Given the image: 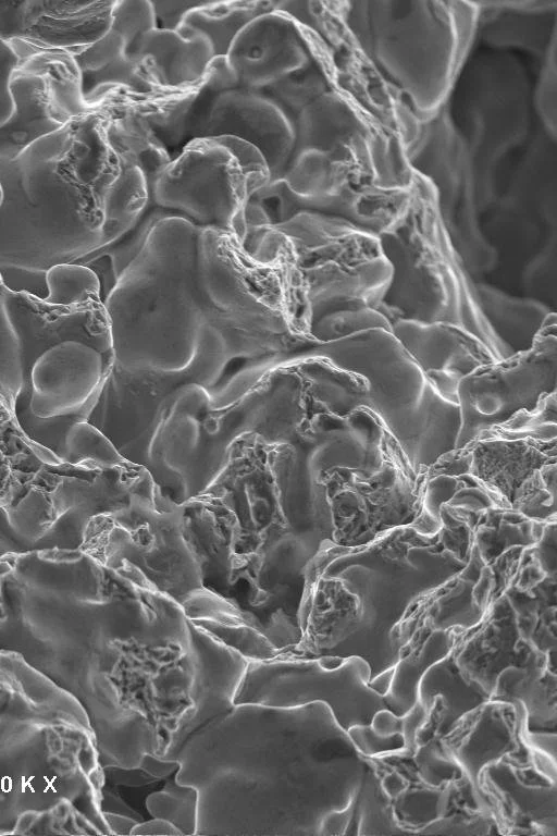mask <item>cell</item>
<instances>
[{"instance_id": "6da1fadb", "label": "cell", "mask_w": 557, "mask_h": 836, "mask_svg": "<svg viewBox=\"0 0 557 836\" xmlns=\"http://www.w3.org/2000/svg\"><path fill=\"white\" fill-rule=\"evenodd\" d=\"M104 307L114 360L161 341L183 353L175 377L210 388L299 346L281 258H256L235 233L166 217Z\"/></svg>"}, {"instance_id": "7a4b0ae2", "label": "cell", "mask_w": 557, "mask_h": 836, "mask_svg": "<svg viewBox=\"0 0 557 836\" xmlns=\"http://www.w3.org/2000/svg\"><path fill=\"white\" fill-rule=\"evenodd\" d=\"M175 780L198 791L196 835H320L350 808L362 767L352 738L330 708L236 704L195 733Z\"/></svg>"}, {"instance_id": "3957f363", "label": "cell", "mask_w": 557, "mask_h": 836, "mask_svg": "<svg viewBox=\"0 0 557 836\" xmlns=\"http://www.w3.org/2000/svg\"><path fill=\"white\" fill-rule=\"evenodd\" d=\"M297 432L239 435L212 483L182 507L183 532L202 587L218 594L277 651L301 637L306 494Z\"/></svg>"}, {"instance_id": "277c9868", "label": "cell", "mask_w": 557, "mask_h": 836, "mask_svg": "<svg viewBox=\"0 0 557 836\" xmlns=\"http://www.w3.org/2000/svg\"><path fill=\"white\" fill-rule=\"evenodd\" d=\"M101 110L71 118L11 161L0 160V263L48 270L125 233L115 204L122 162Z\"/></svg>"}, {"instance_id": "5b68a950", "label": "cell", "mask_w": 557, "mask_h": 836, "mask_svg": "<svg viewBox=\"0 0 557 836\" xmlns=\"http://www.w3.org/2000/svg\"><path fill=\"white\" fill-rule=\"evenodd\" d=\"M274 226L290 243L292 304L311 343L346 317L380 311L392 266L379 234L349 219L311 211Z\"/></svg>"}, {"instance_id": "8992f818", "label": "cell", "mask_w": 557, "mask_h": 836, "mask_svg": "<svg viewBox=\"0 0 557 836\" xmlns=\"http://www.w3.org/2000/svg\"><path fill=\"white\" fill-rule=\"evenodd\" d=\"M437 208L414 219L410 199L403 213L380 234L392 266V281L380 311L393 325L398 320L444 322L482 340L499 358L510 355L490 323L479 290L471 283L442 228Z\"/></svg>"}, {"instance_id": "52a82bcc", "label": "cell", "mask_w": 557, "mask_h": 836, "mask_svg": "<svg viewBox=\"0 0 557 836\" xmlns=\"http://www.w3.org/2000/svg\"><path fill=\"white\" fill-rule=\"evenodd\" d=\"M271 181L262 155L232 136L189 139L156 181L151 200L199 226L231 231L243 241L245 209Z\"/></svg>"}, {"instance_id": "ba28073f", "label": "cell", "mask_w": 557, "mask_h": 836, "mask_svg": "<svg viewBox=\"0 0 557 836\" xmlns=\"http://www.w3.org/2000/svg\"><path fill=\"white\" fill-rule=\"evenodd\" d=\"M389 5L371 11L377 17L370 29L374 54L420 109H434L460 66L474 12L443 2Z\"/></svg>"}, {"instance_id": "9c48e42d", "label": "cell", "mask_w": 557, "mask_h": 836, "mask_svg": "<svg viewBox=\"0 0 557 836\" xmlns=\"http://www.w3.org/2000/svg\"><path fill=\"white\" fill-rule=\"evenodd\" d=\"M370 668L358 657L320 656L249 661L235 694V704L296 708L323 702L348 732L370 725L387 710L383 697L369 686Z\"/></svg>"}, {"instance_id": "30bf717a", "label": "cell", "mask_w": 557, "mask_h": 836, "mask_svg": "<svg viewBox=\"0 0 557 836\" xmlns=\"http://www.w3.org/2000/svg\"><path fill=\"white\" fill-rule=\"evenodd\" d=\"M106 519L104 548L138 567L159 590L182 604L202 588L183 532L182 507L156 482Z\"/></svg>"}, {"instance_id": "8fae6325", "label": "cell", "mask_w": 557, "mask_h": 836, "mask_svg": "<svg viewBox=\"0 0 557 836\" xmlns=\"http://www.w3.org/2000/svg\"><path fill=\"white\" fill-rule=\"evenodd\" d=\"M556 318L548 314L530 347L482 366L457 388L466 432L494 427L521 410L535 408L555 393Z\"/></svg>"}, {"instance_id": "7c38bea8", "label": "cell", "mask_w": 557, "mask_h": 836, "mask_svg": "<svg viewBox=\"0 0 557 836\" xmlns=\"http://www.w3.org/2000/svg\"><path fill=\"white\" fill-rule=\"evenodd\" d=\"M232 136L264 158L271 181L281 179L295 149V120L261 91L233 88L208 91L195 115L190 137Z\"/></svg>"}, {"instance_id": "4fadbf2b", "label": "cell", "mask_w": 557, "mask_h": 836, "mask_svg": "<svg viewBox=\"0 0 557 836\" xmlns=\"http://www.w3.org/2000/svg\"><path fill=\"white\" fill-rule=\"evenodd\" d=\"M3 304L18 349L22 391H30L28 374L35 359L62 341L78 340L114 357L109 317L99 295L72 305H54L4 288Z\"/></svg>"}, {"instance_id": "5bb4252c", "label": "cell", "mask_w": 557, "mask_h": 836, "mask_svg": "<svg viewBox=\"0 0 557 836\" xmlns=\"http://www.w3.org/2000/svg\"><path fill=\"white\" fill-rule=\"evenodd\" d=\"M326 51L314 30L274 7L237 34L226 58L238 88L262 91Z\"/></svg>"}, {"instance_id": "9a60e30c", "label": "cell", "mask_w": 557, "mask_h": 836, "mask_svg": "<svg viewBox=\"0 0 557 836\" xmlns=\"http://www.w3.org/2000/svg\"><path fill=\"white\" fill-rule=\"evenodd\" d=\"M115 1H0V40L76 56L111 28Z\"/></svg>"}, {"instance_id": "2e32d148", "label": "cell", "mask_w": 557, "mask_h": 836, "mask_svg": "<svg viewBox=\"0 0 557 836\" xmlns=\"http://www.w3.org/2000/svg\"><path fill=\"white\" fill-rule=\"evenodd\" d=\"M113 364L114 357L78 340L48 347L29 370L30 410L41 418L90 411Z\"/></svg>"}, {"instance_id": "e0dca14e", "label": "cell", "mask_w": 557, "mask_h": 836, "mask_svg": "<svg viewBox=\"0 0 557 836\" xmlns=\"http://www.w3.org/2000/svg\"><path fill=\"white\" fill-rule=\"evenodd\" d=\"M392 332L437 392L457 402L463 377L499 360L482 340L455 324L398 320Z\"/></svg>"}, {"instance_id": "ac0fdd59", "label": "cell", "mask_w": 557, "mask_h": 836, "mask_svg": "<svg viewBox=\"0 0 557 836\" xmlns=\"http://www.w3.org/2000/svg\"><path fill=\"white\" fill-rule=\"evenodd\" d=\"M190 629L196 654L193 711L162 755L165 759L176 760L189 737L234 709L235 694L249 662L191 622Z\"/></svg>"}, {"instance_id": "d6986e66", "label": "cell", "mask_w": 557, "mask_h": 836, "mask_svg": "<svg viewBox=\"0 0 557 836\" xmlns=\"http://www.w3.org/2000/svg\"><path fill=\"white\" fill-rule=\"evenodd\" d=\"M10 90L13 110L0 126V160L11 161L71 118L49 74L33 57L20 59Z\"/></svg>"}, {"instance_id": "ffe728a7", "label": "cell", "mask_w": 557, "mask_h": 836, "mask_svg": "<svg viewBox=\"0 0 557 836\" xmlns=\"http://www.w3.org/2000/svg\"><path fill=\"white\" fill-rule=\"evenodd\" d=\"M206 77L177 85H153L143 90L116 87L99 102L107 115L127 113L145 121L166 147L190 135L197 109L207 93Z\"/></svg>"}, {"instance_id": "44dd1931", "label": "cell", "mask_w": 557, "mask_h": 836, "mask_svg": "<svg viewBox=\"0 0 557 836\" xmlns=\"http://www.w3.org/2000/svg\"><path fill=\"white\" fill-rule=\"evenodd\" d=\"M73 57L79 73L82 97L91 107H99L102 97L116 87L143 90L160 85L146 59L127 57L123 37L112 28Z\"/></svg>"}, {"instance_id": "7402d4cb", "label": "cell", "mask_w": 557, "mask_h": 836, "mask_svg": "<svg viewBox=\"0 0 557 836\" xmlns=\"http://www.w3.org/2000/svg\"><path fill=\"white\" fill-rule=\"evenodd\" d=\"M213 57V47L205 35L183 27L149 30L134 54L135 60L145 58L149 62L160 85L170 86L201 79Z\"/></svg>"}, {"instance_id": "603a6c76", "label": "cell", "mask_w": 557, "mask_h": 836, "mask_svg": "<svg viewBox=\"0 0 557 836\" xmlns=\"http://www.w3.org/2000/svg\"><path fill=\"white\" fill-rule=\"evenodd\" d=\"M106 134L121 162L144 173L150 192L172 160L168 147L141 119L127 113L108 115Z\"/></svg>"}, {"instance_id": "cb8c5ba5", "label": "cell", "mask_w": 557, "mask_h": 836, "mask_svg": "<svg viewBox=\"0 0 557 836\" xmlns=\"http://www.w3.org/2000/svg\"><path fill=\"white\" fill-rule=\"evenodd\" d=\"M275 4L276 1L203 0L187 13L180 27L205 35L214 56H226L237 34L257 16L272 11Z\"/></svg>"}, {"instance_id": "d4e9b609", "label": "cell", "mask_w": 557, "mask_h": 836, "mask_svg": "<svg viewBox=\"0 0 557 836\" xmlns=\"http://www.w3.org/2000/svg\"><path fill=\"white\" fill-rule=\"evenodd\" d=\"M30 393L18 391L14 402V416L24 434L36 445L50 451L55 457L67 462L65 439L70 428L78 421H86L89 410L75 414L41 418L29 407Z\"/></svg>"}, {"instance_id": "484cf974", "label": "cell", "mask_w": 557, "mask_h": 836, "mask_svg": "<svg viewBox=\"0 0 557 836\" xmlns=\"http://www.w3.org/2000/svg\"><path fill=\"white\" fill-rule=\"evenodd\" d=\"M146 809L151 817L170 822L182 835H196L198 817V791L190 785L166 782L162 789L146 798Z\"/></svg>"}, {"instance_id": "4316f807", "label": "cell", "mask_w": 557, "mask_h": 836, "mask_svg": "<svg viewBox=\"0 0 557 836\" xmlns=\"http://www.w3.org/2000/svg\"><path fill=\"white\" fill-rule=\"evenodd\" d=\"M48 296L45 302L72 305L92 295H99V283L94 272L78 263H60L46 271Z\"/></svg>"}, {"instance_id": "83f0119b", "label": "cell", "mask_w": 557, "mask_h": 836, "mask_svg": "<svg viewBox=\"0 0 557 836\" xmlns=\"http://www.w3.org/2000/svg\"><path fill=\"white\" fill-rule=\"evenodd\" d=\"M157 27L152 1H115L111 28L124 39L128 58L134 59L138 42L149 30Z\"/></svg>"}, {"instance_id": "f1b7e54d", "label": "cell", "mask_w": 557, "mask_h": 836, "mask_svg": "<svg viewBox=\"0 0 557 836\" xmlns=\"http://www.w3.org/2000/svg\"><path fill=\"white\" fill-rule=\"evenodd\" d=\"M3 292L0 279V392L14 405L22 388V371L16 340L4 309Z\"/></svg>"}, {"instance_id": "f546056e", "label": "cell", "mask_w": 557, "mask_h": 836, "mask_svg": "<svg viewBox=\"0 0 557 836\" xmlns=\"http://www.w3.org/2000/svg\"><path fill=\"white\" fill-rule=\"evenodd\" d=\"M46 271L0 263V279L5 290L25 292L40 299L48 296Z\"/></svg>"}, {"instance_id": "4dcf8cb0", "label": "cell", "mask_w": 557, "mask_h": 836, "mask_svg": "<svg viewBox=\"0 0 557 836\" xmlns=\"http://www.w3.org/2000/svg\"><path fill=\"white\" fill-rule=\"evenodd\" d=\"M20 65V58L14 48L0 40V126L10 118L13 110L10 83Z\"/></svg>"}, {"instance_id": "1f68e13d", "label": "cell", "mask_w": 557, "mask_h": 836, "mask_svg": "<svg viewBox=\"0 0 557 836\" xmlns=\"http://www.w3.org/2000/svg\"><path fill=\"white\" fill-rule=\"evenodd\" d=\"M203 0L152 1L157 27L176 30L185 16Z\"/></svg>"}, {"instance_id": "d6a6232c", "label": "cell", "mask_w": 557, "mask_h": 836, "mask_svg": "<svg viewBox=\"0 0 557 836\" xmlns=\"http://www.w3.org/2000/svg\"><path fill=\"white\" fill-rule=\"evenodd\" d=\"M138 766L153 778L162 779L175 774L180 763L177 760L165 759L154 753H145Z\"/></svg>"}, {"instance_id": "836d02e7", "label": "cell", "mask_w": 557, "mask_h": 836, "mask_svg": "<svg viewBox=\"0 0 557 836\" xmlns=\"http://www.w3.org/2000/svg\"><path fill=\"white\" fill-rule=\"evenodd\" d=\"M109 771L110 779L116 785L143 786L156 782L157 779L138 767H103Z\"/></svg>"}, {"instance_id": "e575fe53", "label": "cell", "mask_w": 557, "mask_h": 836, "mask_svg": "<svg viewBox=\"0 0 557 836\" xmlns=\"http://www.w3.org/2000/svg\"><path fill=\"white\" fill-rule=\"evenodd\" d=\"M131 835H168L178 836L181 832L170 822L152 817L148 821H139L132 829Z\"/></svg>"}, {"instance_id": "d590c367", "label": "cell", "mask_w": 557, "mask_h": 836, "mask_svg": "<svg viewBox=\"0 0 557 836\" xmlns=\"http://www.w3.org/2000/svg\"><path fill=\"white\" fill-rule=\"evenodd\" d=\"M103 816L111 834L131 835L132 829L139 822L132 816L120 813L103 812Z\"/></svg>"}, {"instance_id": "8d00e7d4", "label": "cell", "mask_w": 557, "mask_h": 836, "mask_svg": "<svg viewBox=\"0 0 557 836\" xmlns=\"http://www.w3.org/2000/svg\"><path fill=\"white\" fill-rule=\"evenodd\" d=\"M2 193H1V186H0V204H1Z\"/></svg>"}]
</instances>
